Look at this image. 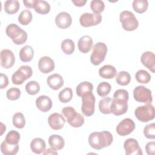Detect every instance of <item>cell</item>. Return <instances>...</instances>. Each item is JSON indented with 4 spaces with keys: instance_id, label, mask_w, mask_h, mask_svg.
Wrapping results in <instances>:
<instances>
[{
    "instance_id": "1",
    "label": "cell",
    "mask_w": 155,
    "mask_h": 155,
    "mask_svg": "<svg viewBox=\"0 0 155 155\" xmlns=\"http://www.w3.org/2000/svg\"><path fill=\"white\" fill-rule=\"evenodd\" d=\"M129 95L127 90L119 89L113 94V99L110 107L111 113L115 116H120L128 110V100Z\"/></svg>"
},
{
    "instance_id": "2",
    "label": "cell",
    "mask_w": 155,
    "mask_h": 155,
    "mask_svg": "<svg viewBox=\"0 0 155 155\" xmlns=\"http://www.w3.org/2000/svg\"><path fill=\"white\" fill-rule=\"evenodd\" d=\"M113 140V135L108 131L93 132L88 137V143L90 147L97 150L110 146Z\"/></svg>"
},
{
    "instance_id": "3",
    "label": "cell",
    "mask_w": 155,
    "mask_h": 155,
    "mask_svg": "<svg viewBox=\"0 0 155 155\" xmlns=\"http://www.w3.org/2000/svg\"><path fill=\"white\" fill-rule=\"evenodd\" d=\"M5 33L16 45H22L27 39V34L25 31L15 24H10L6 27Z\"/></svg>"
},
{
    "instance_id": "4",
    "label": "cell",
    "mask_w": 155,
    "mask_h": 155,
    "mask_svg": "<svg viewBox=\"0 0 155 155\" xmlns=\"http://www.w3.org/2000/svg\"><path fill=\"white\" fill-rule=\"evenodd\" d=\"M62 113L66 117L67 122L73 127H81L84 123V117L79 113H77L74 108L66 107L62 108Z\"/></svg>"
},
{
    "instance_id": "5",
    "label": "cell",
    "mask_w": 155,
    "mask_h": 155,
    "mask_svg": "<svg viewBox=\"0 0 155 155\" xmlns=\"http://www.w3.org/2000/svg\"><path fill=\"white\" fill-rule=\"evenodd\" d=\"M119 19L123 28L126 31H134L138 27L139 22L131 12L128 10L122 12L120 14Z\"/></svg>"
},
{
    "instance_id": "6",
    "label": "cell",
    "mask_w": 155,
    "mask_h": 155,
    "mask_svg": "<svg viewBox=\"0 0 155 155\" xmlns=\"http://www.w3.org/2000/svg\"><path fill=\"white\" fill-rule=\"evenodd\" d=\"M107 47L103 42H97L94 44L93 51L90 56V61L94 65H99L105 59L107 53Z\"/></svg>"
},
{
    "instance_id": "7",
    "label": "cell",
    "mask_w": 155,
    "mask_h": 155,
    "mask_svg": "<svg viewBox=\"0 0 155 155\" xmlns=\"http://www.w3.org/2000/svg\"><path fill=\"white\" fill-rule=\"evenodd\" d=\"M137 119L142 122H147L154 118V108L150 103L139 106L135 110Z\"/></svg>"
},
{
    "instance_id": "8",
    "label": "cell",
    "mask_w": 155,
    "mask_h": 155,
    "mask_svg": "<svg viewBox=\"0 0 155 155\" xmlns=\"http://www.w3.org/2000/svg\"><path fill=\"white\" fill-rule=\"evenodd\" d=\"M33 74L31 68L28 65H22L15 71L12 77V81L13 84L21 85L25 81L30 78Z\"/></svg>"
},
{
    "instance_id": "9",
    "label": "cell",
    "mask_w": 155,
    "mask_h": 155,
    "mask_svg": "<svg viewBox=\"0 0 155 155\" xmlns=\"http://www.w3.org/2000/svg\"><path fill=\"white\" fill-rule=\"evenodd\" d=\"M82 107L81 111L82 113L90 117L94 113L95 97L92 92H89L82 97Z\"/></svg>"
},
{
    "instance_id": "10",
    "label": "cell",
    "mask_w": 155,
    "mask_h": 155,
    "mask_svg": "<svg viewBox=\"0 0 155 155\" xmlns=\"http://www.w3.org/2000/svg\"><path fill=\"white\" fill-rule=\"evenodd\" d=\"M133 97L138 102L151 104L153 101L151 90L143 85L137 86L134 89Z\"/></svg>"
},
{
    "instance_id": "11",
    "label": "cell",
    "mask_w": 155,
    "mask_h": 155,
    "mask_svg": "<svg viewBox=\"0 0 155 155\" xmlns=\"http://www.w3.org/2000/svg\"><path fill=\"white\" fill-rule=\"evenodd\" d=\"M102 21V16L101 14L85 13L81 15L79 18L80 24L84 27L94 26Z\"/></svg>"
},
{
    "instance_id": "12",
    "label": "cell",
    "mask_w": 155,
    "mask_h": 155,
    "mask_svg": "<svg viewBox=\"0 0 155 155\" xmlns=\"http://www.w3.org/2000/svg\"><path fill=\"white\" fill-rule=\"evenodd\" d=\"M134 128L135 124L134 121L130 118H125L117 125L116 132L119 135L125 136L132 133Z\"/></svg>"
},
{
    "instance_id": "13",
    "label": "cell",
    "mask_w": 155,
    "mask_h": 155,
    "mask_svg": "<svg viewBox=\"0 0 155 155\" xmlns=\"http://www.w3.org/2000/svg\"><path fill=\"white\" fill-rule=\"evenodd\" d=\"M124 148L127 155H142V151L138 142L133 138L127 139L124 143Z\"/></svg>"
},
{
    "instance_id": "14",
    "label": "cell",
    "mask_w": 155,
    "mask_h": 155,
    "mask_svg": "<svg viewBox=\"0 0 155 155\" xmlns=\"http://www.w3.org/2000/svg\"><path fill=\"white\" fill-rule=\"evenodd\" d=\"M1 65L5 69L13 67L15 62V57L13 53L8 49L2 50L0 53Z\"/></svg>"
},
{
    "instance_id": "15",
    "label": "cell",
    "mask_w": 155,
    "mask_h": 155,
    "mask_svg": "<svg viewBox=\"0 0 155 155\" xmlns=\"http://www.w3.org/2000/svg\"><path fill=\"white\" fill-rule=\"evenodd\" d=\"M48 123L51 128L54 130H59L64 127L65 120L61 114L54 113L48 117Z\"/></svg>"
},
{
    "instance_id": "16",
    "label": "cell",
    "mask_w": 155,
    "mask_h": 155,
    "mask_svg": "<svg viewBox=\"0 0 155 155\" xmlns=\"http://www.w3.org/2000/svg\"><path fill=\"white\" fill-rule=\"evenodd\" d=\"M55 23L59 28L65 29L70 27L72 23V19L69 13L65 12H62L56 15Z\"/></svg>"
},
{
    "instance_id": "17",
    "label": "cell",
    "mask_w": 155,
    "mask_h": 155,
    "mask_svg": "<svg viewBox=\"0 0 155 155\" xmlns=\"http://www.w3.org/2000/svg\"><path fill=\"white\" fill-rule=\"evenodd\" d=\"M38 68L43 73H50L54 69V62L50 57H41L38 62Z\"/></svg>"
},
{
    "instance_id": "18",
    "label": "cell",
    "mask_w": 155,
    "mask_h": 155,
    "mask_svg": "<svg viewBox=\"0 0 155 155\" xmlns=\"http://www.w3.org/2000/svg\"><path fill=\"white\" fill-rule=\"evenodd\" d=\"M140 61L152 73L155 72V55L154 53L150 51L144 52L140 57Z\"/></svg>"
},
{
    "instance_id": "19",
    "label": "cell",
    "mask_w": 155,
    "mask_h": 155,
    "mask_svg": "<svg viewBox=\"0 0 155 155\" xmlns=\"http://www.w3.org/2000/svg\"><path fill=\"white\" fill-rule=\"evenodd\" d=\"M36 105L40 111L45 113L51 108L52 101L48 96L41 95L36 99Z\"/></svg>"
},
{
    "instance_id": "20",
    "label": "cell",
    "mask_w": 155,
    "mask_h": 155,
    "mask_svg": "<svg viewBox=\"0 0 155 155\" xmlns=\"http://www.w3.org/2000/svg\"><path fill=\"white\" fill-rule=\"evenodd\" d=\"M78 46L79 50L82 53L89 52L93 46V39L88 35L82 36L78 41Z\"/></svg>"
},
{
    "instance_id": "21",
    "label": "cell",
    "mask_w": 155,
    "mask_h": 155,
    "mask_svg": "<svg viewBox=\"0 0 155 155\" xmlns=\"http://www.w3.org/2000/svg\"><path fill=\"white\" fill-rule=\"evenodd\" d=\"M47 83L50 88L57 90L63 86L64 79L60 74L54 73L47 78Z\"/></svg>"
},
{
    "instance_id": "22",
    "label": "cell",
    "mask_w": 155,
    "mask_h": 155,
    "mask_svg": "<svg viewBox=\"0 0 155 155\" xmlns=\"http://www.w3.org/2000/svg\"><path fill=\"white\" fill-rule=\"evenodd\" d=\"M115 67L111 65H105L99 70V74L102 78L112 79L116 74Z\"/></svg>"
},
{
    "instance_id": "23",
    "label": "cell",
    "mask_w": 155,
    "mask_h": 155,
    "mask_svg": "<svg viewBox=\"0 0 155 155\" xmlns=\"http://www.w3.org/2000/svg\"><path fill=\"white\" fill-rule=\"evenodd\" d=\"M48 143L52 148L56 150H60L64 148L65 141L60 135L52 134L48 138Z\"/></svg>"
},
{
    "instance_id": "24",
    "label": "cell",
    "mask_w": 155,
    "mask_h": 155,
    "mask_svg": "<svg viewBox=\"0 0 155 155\" xmlns=\"http://www.w3.org/2000/svg\"><path fill=\"white\" fill-rule=\"evenodd\" d=\"M46 148L45 142L41 138L33 139L30 143V148L33 153L36 154H41L43 153Z\"/></svg>"
},
{
    "instance_id": "25",
    "label": "cell",
    "mask_w": 155,
    "mask_h": 155,
    "mask_svg": "<svg viewBox=\"0 0 155 155\" xmlns=\"http://www.w3.org/2000/svg\"><path fill=\"white\" fill-rule=\"evenodd\" d=\"M34 55L33 48L30 45H25L19 51L20 59L24 62H30L32 60Z\"/></svg>"
},
{
    "instance_id": "26",
    "label": "cell",
    "mask_w": 155,
    "mask_h": 155,
    "mask_svg": "<svg viewBox=\"0 0 155 155\" xmlns=\"http://www.w3.org/2000/svg\"><path fill=\"white\" fill-rule=\"evenodd\" d=\"M19 150V145L10 144L4 140L1 145V153L5 155H15Z\"/></svg>"
},
{
    "instance_id": "27",
    "label": "cell",
    "mask_w": 155,
    "mask_h": 155,
    "mask_svg": "<svg viewBox=\"0 0 155 155\" xmlns=\"http://www.w3.org/2000/svg\"><path fill=\"white\" fill-rule=\"evenodd\" d=\"M5 12L10 15L16 13L19 8L20 4L17 0H7L4 2V5Z\"/></svg>"
},
{
    "instance_id": "28",
    "label": "cell",
    "mask_w": 155,
    "mask_h": 155,
    "mask_svg": "<svg viewBox=\"0 0 155 155\" xmlns=\"http://www.w3.org/2000/svg\"><path fill=\"white\" fill-rule=\"evenodd\" d=\"M93 89V85L91 82L88 81H84L80 83L77 86L76 91L78 96L82 97V96L89 92H92Z\"/></svg>"
},
{
    "instance_id": "29",
    "label": "cell",
    "mask_w": 155,
    "mask_h": 155,
    "mask_svg": "<svg viewBox=\"0 0 155 155\" xmlns=\"http://www.w3.org/2000/svg\"><path fill=\"white\" fill-rule=\"evenodd\" d=\"M113 99L105 97L99 101V111L105 114H108L111 113L110 107L112 102Z\"/></svg>"
},
{
    "instance_id": "30",
    "label": "cell",
    "mask_w": 155,
    "mask_h": 155,
    "mask_svg": "<svg viewBox=\"0 0 155 155\" xmlns=\"http://www.w3.org/2000/svg\"><path fill=\"white\" fill-rule=\"evenodd\" d=\"M34 10L39 14L46 15L50 11V5L45 1L38 0L34 7Z\"/></svg>"
},
{
    "instance_id": "31",
    "label": "cell",
    "mask_w": 155,
    "mask_h": 155,
    "mask_svg": "<svg viewBox=\"0 0 155 155\" xmlns=\"http://www.w3.org/2000/svg\"><path fill=\"white\" fill-rule=\"evenodd\" d=\"M134 10L138 13L145 12L148 7V2L147 0H134L132 4Z\"/></svg>"
},
{
    "instance_id": "32",
    "label": "cell",
    "mask_w": 155,
    "mask_h": 155,
    "mask_svg": "<svg viewBox=\"0 0 155 155\" xmlns=\"http://www.w3.org/2000/svg\"><path fill=\"white\" fill-rule=\"evenodd\" d=\"M116 82L122 86H125L130 84L131 76L129 73L125 71H121L118 73L116 77Z\"/></svg>"
},
{
    "instance_id": "33",
    "label": "cell",
    "mask_w": 155,
    "mask_h": 155,
    "mask_svg": "<svg viewBox=\"0 0 155 155\" xmlns=\"http://www.w3.org/2000/svg\"><path fill=\"white\" fill-rule=\"evenodd\" d=\"M33 15L30 10H24L22 11L19 16H18V21L19 22L23 25H27L32 21Z\"/></svg>"
},
{
    "instance_id": "34",
    "label": "cell",
    "mask_w": 155,
    "mask_h": 155,
    "mask_svg": "<svg viewBox=\"0 0 155 155\" xmlns=\"http://www.w3.org/2000/svg\"><path fill=\"white\" fill-rule=\"evenodd\" d=\"M61 49L62 51L66 54H72L75 49L74 43L73 40L67 39L61 42Z\"/></svg>"
},
{
    "instance_id": "35",
    "label": "cell",
    "mask_w": 155,
    "mask_h": 155,
    "mask_svg": "<svg viewBox=\"0 0 155 155\" xmlns=\"http://www.w3.org/2000/svg\"><path fill=\"white\" fill-rule=\"evenodd\" d=\"M135 78L136 81L141 84H147L151 80V75L144 70H138L136 73Z\"/></svg>"
},
{
    "instance_id": "36",
    "label": "cell",
    "mask_w": 155,
    "mask_h": 155,
    "mask_svg": "<svg viewBox=\"0 0 155 155\" xmlns=\"http://www.w3.org/2000/svg\"><path fill=\"white\" fill-rule=\"evenodd\" d=\"M59 101L62 103L69 102L73 97V91L70 88H65L61 90L58 95Z\"/></svg>"
},
{
    "instance_id": "37",
    "label": "cell",
    "mask_w": 155,
    "mask_h": 155,
    "mask_svg": "<svg viewBox=\"0 0 155 155\" xmlns=\"http://www.w3.org/2000/svg\"><path fill=\"white\" fill-rule=\"evenodd\" d=\"M111 90V85L107 82H101L97 87V93L101 97L107 96L110 93Z\"/></svg>"
},
{
    "instance_id": "38",
    "label": "cell",
    "mask_w": 155,
    "mask_h": 155,
    "mask_svg": "<svg viewBox=\"0 0 155 155\" xmlns=\"http://www.w3.org/2000/svg\"><path fill=\"white\" fill-rule=\"evenodd\" d=\"M13 125L18 128H23L25 125V119L22 113H15L12 119Z\"/></svg>"
},
{
    "instance_id": "39",
    "label": "cell",
    "mask_w": 155,
    "mask_h": 155,
    "mask_svg": "<svg viewBox=\"0 0 155 155\" xmlns=\"http://www.w3.org/2000/svg\"><path fill=\"white\" fill-rule=\"evenodd\" d=\"M20 139L19 133L15 130L10 131L6 135L5 141L10 144H18Z\"/></svg>"
},
{
    "instance_id": "40",
    "label": "cell",
    "mask_w": 155,
    "mask_h": 155,
    "mask_svg": "<svg viewBox=\"0 0 155 155\" xmlns=\"http://www.w3.org/2000/svg\"><path fill=\"white\" fill-rule=\"evenodd\" d=\"M25 90L30 95H35L40 90V86L38 82L35 81H31L25 85Z\"/></svg>"
},
{
    "instance_id": "41",
    "label": "cell",
    "mask_w": 155,
    "mask_h": 155,
    "mask_svg": "<svg viewBox=\"0 0 155 155\" xmlns=\"http://www.w3.org/2000/svg\"><path fill=\"white\" fill-rule=\"evenodd\" d=\"M90 8L94 13L100 14L104 10L105 4L101 0H93L90 3Z\"/></svg>"
},
{
    "instance_id": "42",
    "label": "cell",
    "mask_w": 155,
    "mask_h": 155,
    "mask_svg": "<svg viewBox=\"0 0 155 155\" xmlns=\"http://www.w3.org/2000/svg\"><path fill=\"white\" fill-rule=\"evenodd\" d=\"M143 134L147 139H155V124L154 123L147 125L143 128Z\"/></svg>"
},
{
    "instance_id": "43",
    "label": "cell",
    "mask_w": 155,
    "mask_h": 155,
    "mask_svg": "<svg viewBox=\"0 0 155 155\" xmlns=\"http://www.w3.org/2000/svg\"><path fill=\"white\" fill-rule=\"evenodd\" d=\"M6 96L10 101L17 100L21 96V90L18 88H11L7 91Z\"/></svg>"
},
{
    "instance_id": "44",
    "label": "cell",
    "mask_w": 155,
    "mask_h": 155,
    "mask_svg": "<svg viewBox=\"0 0 155 155\" xmlns=\"http://www.w3.org/2000/svg\"><path fill=\"white\" fill-rule=\"evenodd\" d=\"M145 150L148 155H154L155 153V142L151 141L145 145Z\"/></svg>"
},
{
    "instance_id": "45",
    "label": "cell",
    "mask_w": 155,
    "mask_h": 155,
    "mask_svg": "<svg viewBox=\"0 0 155 155\" xmlns=\"http://www.w3.org/2000/svg\"><path fill=\"white\" fill-rule=\"evenodd\" d=\"M0 79H1V84H0V88L1 89H3L5 87H7V86L8 84V79L7 75L3 74V73H1L0 74Z\"/></svg>"
},
{
    "instance_id": "46",
    "label": "cell",
    "mask_w": 155,
    "mask_h": 155,
    "mask_svg": "<svg viewBox=\"0 0 155 155\" xmlns=\"http://www.w3.org/2000/svg\"><path fill=\"white\" fill-rule=\"evenodd\" d=\"M38 0H24L23 3L24 5L29 8H34L35 5Z\"/></svg>"
},
{
    "instance_id": "47",
    "label": "cell",
    "mask_w": 155,
    "mask_h": 155,
    "mask_svg": "<svg viewBox=\"0 0 155 155\" xmlns=\"http://www.w3.org/2000/svg\"><path fill=\"white\" fill-rule=\"evenodd\" d=\"M72 2L74 4L75 6L82 7L86 4L87 1L86 0H72Z\"/></svg>"
},
{
    "instance_id": "48",
    "label": "cell",
    "mask_w": 155,
    "mask_h": 155,
    "mask_svg": "<svg viewBox=\"0 0 155 155\" xmlns=\"http://www.w3.org/2000/svg\"><path fill=\"white\" fill-rule=\"evenodd\" d=\"M58 153L56 152V150L51 148H49L47 150H45V151L43 152V154H51V155H56Z\"/></svg>"
},
{
    "instance_id": "49",
    "label": "cell",
    "mask_w": 155,
    "mask_h": 155,
    "mask_svg": "<svg viewBox=\"0 0 155 155\" xmlns=\"http://www.w3.org/2000/svg\"><path fill=\"white\" fill-rule=\"evenodd\" d=\"M1 135H2V134H3V133L4 132V131H5V129H6V128H5V125H4V124H3V123H1Z\"/></svg>"
}]
</instances>
